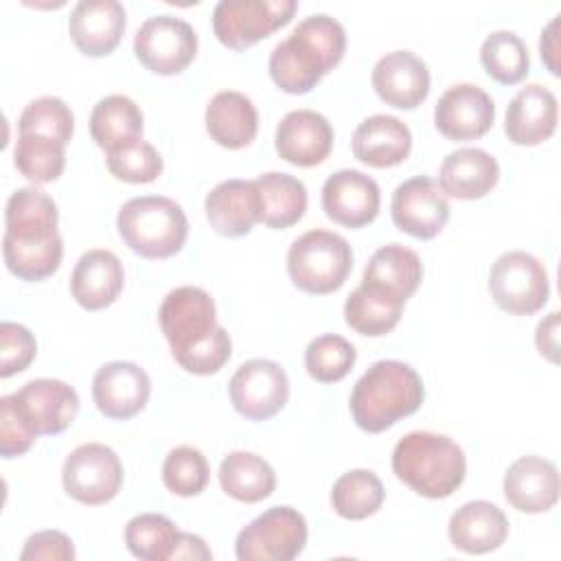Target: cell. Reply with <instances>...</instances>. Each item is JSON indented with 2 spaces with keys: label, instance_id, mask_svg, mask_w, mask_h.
<instances>
[{
  "label": "cell",
  "instance_id": "32",
  "mask_svg": "<svg viewBox=\"0 0 561 561\" xmlns=\"http://www.w3.org/2000/svg\"><path fill=\"white\" fill-rule=\"evenodd\" d=\"M219 484L232 500L254 504L270 497L276 489L272 465L254 451H230L219 462Z\"/></svg>",
  "mask_w": 561,
  "mask_h": 561
},
{
  "label": "cell",
  "instance_id": "15",
  "mask_svg": "<svg viewBox=\"0 0 561 561\" xmlns=\"http://www.w3.org/2000/svg\"><path fill=\"white\" fill-rule=\"evenodd\" d=\"M11 399L37 436L61 434L72 425L79 412L77 390L53 377L26 381L20 390L11 392Z\"/></svg>",
  "mask_w": 561,
  "mask_h": 561
},
{
  "label": "cell",
  "instance_id": "47",
  "mask_svg": "<svg viewBox=\"0 0 561 561\" xmlns=\"http://www.w3.org/2000/svg\"><path fill=\"white\" fill-rule=\"evenodd\" d=\"M557 28H559V15H554L546 28L541 31V37H539V55H541V61L548 66V70L559 77L561 70H559V35H557Z\"/></svg>",
  "mask_w": 561,
  "mask_h": 561
},
{
  "label": "cell",
  "instance_id": "9",
  "mask_svg": "<svg viewBox=\"0 0 561 561\" xmlns=\"http://www.w3.org/2000/svg\"><path fill=\"white\" fill-rule=\"evenodd\" d=\"M307 519L291 506H272L239 530V561H291L307 543Z\"/></svg>",
  "mask_w": 561,
  "mask_h": 561
},
{
  "label": "cell",
  "instance_id": "10",
  "mask_svg": "<svg viewBox=\"0 0 561 561\" xmlns=\"http://www.w3.org/2000/svg\"><path fill=\"white\" fill-rule=\"evenodd\" d=\"M296 9V0H219L213 9V31L224 46L245 50L285 26Z\"/></svg>",
  "mask_w": 561,
  "mask_h": 561
},
{
  "label": "cell",
  "instance_id": "36",
  "mask_svg": "<svg viewBox=\"0 0 561 561\" xmlns=\"http://www.w3.org/2000/svg\"><path fill=\"white\" fill-rule=\"evenodd\" d=\"M180 541L178 526L160 513L134 515L125 526V546L140 561H169Z\"/></svg>",
  "mask_w": 561,
  "mask_h": 561
},
{
  "label": "cell",
  "instance_id": "40",
  "mask_svg": "<svg viewBox=\"0 0 561 561\" xmlns=\"http://www.w3.org/2000/svg\"><path fill=\"white\" fill-rule=\"evenodd\" d=\"M18 129L20 134H39L68 145L75 134V114L59 96H37L22 110Z\"/></svg>",
  "mask_w": 561,
  "mask_h": 561
},
{
  "label": "cell",
  "instance_id": "38",
  "mask_svg": "<svg viewBox=\"0 0 561 561\" xmlns=\"http://www.w3.org/2000/svg\"><path fill=\"white\" fill-rule=\"evenodd\" d=\"M480 61L491 79L504 85L519 83L530 68V57L524 39L513 31H493L480 46Z\"/></svg>",
  "mask_w": 561,
  "mask_h": 561
},
{
  "label": "cell",
  "instance_id": "41",
  "mask_svg": "<svg viewBox=\"0 0 561 561\" xmlns=\"http://www.w3.org/2000/svg\"><path fill=\"white\" fill-rule=\"evenodd\" d=\"M208 476L210 469L206 456L191 445L173 447L162 462V482L180 497L199 495L208 484Z\"/></svg>",
  "mask_w": 561,
  "mask_h": 561
},
{
  "label": "cell",
  "instance_id": "8",
  "mask_svg": "<svg viewBox=\"0 0 561 561\" xmlns=\"http://www.w3.org/2000/svg\"><path fill=\"white\" fill-rule=\"evenodd\" d=\"M489 291L502 311L511 316H533L548 302V272L537 256L524 250H511L493 261Z\"/></svg>",
  "mask_w": 561,
  "mask_h": 561
},
{
  "label": "cell",
  "instance_id": "48",
  "mask_svg": "<svg viewBox=\"0 0 561 561\" xmlns=\"http://www.w3.org/2000/svg\"><path fill=\"white\" fill-rule=\"evenodd\" d=\"M173 559L208 561V559H213V552H210V548L206 546V541L199 535L180 533V541H178V548L173 552Z\"/></svg>",
  "mask_w": 561,
  "mask_h": 561
},
{
  "label": "cell",
  "instance_id": "45",
  "mask_svg": "<svg viewBox=\"0 0 561 561\" xmlns=\"http://www.w3.org/2000/svg\"><path fill=\"white\" fill-rule=\"evenodd\" d=\"M22 561H72L75 559V543L61 530H37L33 533L22 552Z\"/></svg>",
  "mask_w": 561,
  "mask_h": 561
},
{
  "label": "cell",
  "instance_id": "2",
  "mask_svg": "<svg viewBox=\"0 0 561 561\" xmlns=\"http://www.w3.org/2000/svg\"><path fill=\"white\" fill-rule=\"evenodd\" d=\"M173 359L193 375H213L230 359L232 342L217 322L213 296L195 285L171 289L158 309Z\"/></svg>",
  "mask_w": 561,
  "mask_h": 561
},
{
  "label": "cell",
  "instance_id": "22",
  "mask_svg": "<svg viewBox=\"0 0 561 561\" xmlns=\"http://www.w3.org/2000/svg\"><path fill=\"white\" fill-rule=\"evenodd\" d=\"M504 497L519 513H546L559 502V469L541 456H522L504 473Z\"/></svg>",
  "mask_w": 561,
  "mask_h": 561
},
{
  "label": "cell",
  "instance_id": "16",
  "mask_svg": "<svg viewBox=\"0 0 561 561\" xmlns=\"http://www.w3.org/2000/svg\"><path fill=\"white\" fill-rule=\"evenodd\" d=\"M379 184L357 169H340L322 184V210L340 226H368L379 215Z\"/></svg>",
  "mask_w": 561,
  "mask_h": 561
},
{
  "label": "cell",
  "instance_id": "6",
  "mask_svg": "<svg viewBox=\"0 0 561 561\" xmlns=\"http://www.w3.org/2000/svg\"><path fill=\"white\" fill-rule=\"evenodd\" d=\"M123 243L145 259L178 254L188 237V219L182 206L164 195H140L125 202L116 215Z\"/></svg>",
  "mask_w": 561,
  "mask_h": 561
},
{
  "label": "cell",
  "instance_id": "37",
  "mask_svg": "<svg viewBox=\"0 0 561 561\" xmlns=\"http://www.w3.org/2000/svg\"><path fill=\"white\" fill-rule=\"evenodd\" d=\"M13 164L33 184L55 182L66 169V142L39 134H18Z\"/></svg>",
  "mask_w": 561,
  "mask_h": 561
},
{
  "label": "cell",
  "instance_id": "42",
  "mask_svg": "<svg viewBox=\"0 0 561 561\" xmlns=\"http://www.w3.org/2000/svg\"><path fill=\"white\" fill-rule=\"evenodd\" d=\"M105 164L116 180H123L129 184L153 182L158 180L164 167L162 156L147 140H138L121 151L105 153Z\"/></svg>",
  "mask_w": 561,
  "mask_h": 561
},
{
  "label": "cell",
  "instance_id": "31",
  "mask_svg": "<svg viewBox=\"0 0 561 561\" xmlns=\"http://www.w3.org/2000/svg\"><path fill=\"white\" fill-rule=\"evenodd\" d=\"M403 305L405 300L397 294L362 280L344 302V320L353 331L379 337L399 324Z\"/></svg>",
  "mask_w": 561,
  "mask_h": 561
},
{
  "label": "cell",
  "instance_id": "23",
  "mask_svg": "<svg viewBox=\"0 0 561 561\" xmlns=\"http://www.w3.org/2000/svg\"><path fill=\"white\" fill-rule=\"evenodd\" d=\"M559 121V103L552 90L541 83L522 88L506 107L504 134L513 145L533 147L546 142Z\"/></svg>",
  "mask_w": 561,
  "mask_h": 561
},
{
  "label": "cell",
  "instance_id": "33",
  "mask_svg": "<svg viewBox=\"0 0 561 561\" xmlns=\"http://www.w3.org/2000/svg\"><path fill=\"white\" fill-rule=\"evenodd\" d=\"M254 182L261 199V224L283 230L302 219L307 210V188L298 178L283 171H270Z\"/></svg>",
  "mask_w": 561,
  "mask_h": 561
},
{
  "label": "cell",
  "instance_id": "34",
  "mask_svg": "<svg viewBox=\"0 0 561 561\" xmlns=\"http://www.w3.org/2000/svg\"><path fill=\"white\" fill-rule=\"evenodd\" d=\"M423 263L419 254L401 243H388L373 252L362 280L383 287L408 300L421 285Z\"/></svg>",
  "mask_w": 561,
  "mask_h": 561
},
{
  "label": "cell",
  "instance_id": "7",
  "mask_svg": "<svg viewBox=\"0 0 561 561\" xmlns=\"http://www.w3.org/2000/svg\"><path fill=\"white\" fill-rule=\"evenodd\" d=\"M353 270L348 241L331 230H307L287 250V274L307 294H331L344 285Z\"/></svg>",
  "mask_w": 561,
  "mask_h": 561
},
{
  "label": "cell",
  "instance_id": "25",
  "mask_svg": "<svg viewBox=\"0 0 561 561\" xmlns=\"http://www.w3.org/2000/svg\"><path fill=\"white\" fill-rule=\"evenodd\" d=\"M125 270L121 259L105 248L83 252L70 276V294L88 311L110 307L123 291Z\"/></svg>",
  "mask_w": 561,
  "mask_h": 561
},
{
  "label": "cell",
  "instance_id": "39",
  "mask_svg": "<svg viewBox=\"0 0 561 561\" xmlns=\"http://www.w3.org/2000/svg\"><path fill=\"white\" fill-rule=\"evenodd\" d=\"M355 346L337 333L318 335L305 348V368L309 377L320 383H335L344 379L355 366Z\"/></svg>",
  "mask_w": 561,
  "mask_h": 561
},
{
  "label": "cell",
  "instance_id": "24",
  "mask_svg": "<svg viewBox=\"0 0 561 561\" xmlns=\"http://www.w3.org/2000/svg\"><path fill=\"white\" fill-rule=\"evenodd\" d=\"M210 228L224 237H243L261 221V199L254 180H224L204 199Z\"/></svg>",
  "mask_w": 561,
  "mask_h": 561
},
{
  "label": "cell",
  "instance_id": "21",
  "mask_svg": "<svg viewBox=\"0 0 561 561\" xmlns=\"http://www.w3.org/2000/svg\"><path fill=\"white\" fill-rule=\"evenodd\" d=\"M127 26L125 7L118 0H81L68 18L72 44L88 57L110 55Z\"/></svg>",
  "mask_w": 561,
  "mask_h": 561
},
{
  "label": "cell",
  "instance_id": "3",
  "mask_svg": "<svg viewBox=\"0 0 561 561\" xmlns=\"http://www.w3.org/2000/svg\"><path fill=\"white\" fill-rule=\"evenodd\" d=\"M346 50L344 26L327 15L302 18L270 53V77L287 94H307L333 70Z\"/></svg>",
  "mask_w": 561,
  "mask_h": 561
},
{
  "label": "cell",
  "instance_id": "20",
  "mask_svg": "<svg viewBox=\"0 0 561 561\" xmlns=\"http://www.w3.org/2000/svg\"><path fill=\"white\" fill-rule=\"evenodd\" d=\"M370 83L386 105L414 110L430 94V70L412 50H392L377 59Z\"/></svg>",
  "mask_w": 561,
  "mask_h": 561
},
{
  "label": "cell",
  "instance_id": "5",
  "mask_svg": "<svg viewBox=\"0 0 561 561\" xmlns=\"http://www.w3.org/2000/svg\"><path fill=\"white\" fill-rule=\"evenodd\" d=\"M392 471L414 493L443 500L449 497L467 476L462 447L436 432H410L392 449Z\"/></svg>",
  "mask_w": 561,
  "mask_h": 561
},
{
  "label": "cell",
  "instance_id": "11",
  "mask_svg": "<svg viewBox=\"0 0 561 561\" xmlns=\"http://www.w3.org/2000/svg\"><path fill=\"white\" fill-rule=\"evenodd\" d=\"M61 484L64 491L81 504H107L121 491L123 462L112 447L103 443H83L66 456Z\"/></svg>",
  "mask_w": 561,
  "mask_h": 561
},
{
  "label": "cell",
  "instance_id": "19",
  "mask_svg": "<svg viewBox=\"0 0 561 561\" xmlns=\"http://www.w3.org/2000/svg\"><path fill=\"white\" fill-rule=\"evenodd\" d=\"M276 153L294 167H316L333 149V127L316 110H291L276 125Z\"/></svg>",
  "mask_w": 561,
  "mask_h": 561
},
{
  "label": "cell",
  "instance_id": "14",
  "mask_svg": "<svg viewBox=\"0 0 561 561\" xmlns=\"http://www.w3.org/2000/svg\"><path fill=\"white\" fill-rule=\"evenodd\" d=\"M390 215L399 230L427 241L445 228L449 219V199L434 178L414 175L394 188Z\"/></svg>",
  "mask_w": 561,
  "mask_h": 561
},
{
  "label": "cell",
  "instance_id": "27",
  "mask_svg": "<svg viewBox=\"0 0 561 561\" xmlns=\"http://www.w3.org/2000/svg\"><path fill=\"white\" fill-rule=\"evenodd\" d=\"M412 151L410 127L392 114H373L353 131V156L375 169L401 164Z\"/></svg>",
  "mask_w": 561,
  "mask_h": 561
},
{
  "label": "cell",
  "instance_id": "13",
  "mask_svg": "<svg viewBox=\"0 0 561 561\" xmlns=\"http://www.w3.org/2000/svg\"><path fill=\"white\" fill-rule=\"evenodd\" d=\"M232 408L250 421H267L278 414L289 399V379L274 359L243 362L228 383Z\"/></svg>",
  "mask_w": 561,
  "mask_h": 561
},
{
  "label": "cell",
  "instance_id": "26",
  "mask_svg": "<svg viewBox=\"0 0 561 561\" xmlns=\"http://www.w3.org/2000/svg\"><path fill=\"white\" fill-rule=\"evenodd\" d=\"M447 535L454 548L467 554H486L506 541L508 519L500 506L486 500H473L451 513Z\"/></svg>",
  "mask_w": 561,
  "mask_h": 561
},
{
  "label": "cell",
  "instance_id": "43",
  "mask_svg": "<svg viewBox=\"0 0 561 561\" xmlns=\"http://www.w3.org/2000/svg\"><path fill=\"white\" fill-rule=\"evenodd\" d=\"M37 342L35 335L18 322L4 320L0 324V377L7 379L28 368L35 359Z\"/></svg>",
  "mask_w": 561,
  "mask_h": 561
},
{
  "label": "cell",
  "instance_id": "12",
  "mask_svg": "<svg viewBox=\"0 0 561 561\" xmlns=\"http://www.w3.org/2000/svg\"><path fill=\"white\" fill-rule=\"evenodd\" d=\"M134 55L156 75H180L197 55V33L178 15H151L134 35Z\"/></svg>",
  "mask_w": 561,
  "mask_h": 561
},
{
  "label": "cell",
  "instance_id": "35",
  "mask_svg": "<svg viewBox=\"0 0 561 561\" xmlns=\"http://www.w3.org/2000/svg\"><path fill=\"white\" fill-rule=\"evenodd\" d=\"M386 491L379 476L370 469L342 473L331 489V506L342 519L359 522L375 515L383 504Z\"/></svg>",
  "mask_w": 561,
  "mask_h": 561
},
{
  "label": "cell",
  "instance_id": "44",
  "mask_svg": "<svg viewBox=\"0 0 561 561\" xmlns=\"http://www.w3.org/2000/svg\"><path fill=\"white\" fill-rule=\"evenodd\" d=\"M37 440V434L18 412L11 394L0 399V454L2 458H15L31 449Z\"/></svg>",
  "mask_w": 561,
  "mask_h": 561
},
{
  "label": "cell",
  "instance_id": "4",
  "mask_svg": "<svg viewBox=\"0 0 561 561\" xmlns=\"http://www.w3.org/2000/svg\"><path fill=\"white\" fill-rule=\"evenodd\" d=\"M423 399V379L410 364L399 359H379L355 381L348 408L359 430L379 434L403 416L414 414Z\"/></svg>",
  "mask_w": 561,
  "mask_h": 561
},
{
  "label": "cell",
  "instance_id": "46",
  "mask_svg": "<svg viewBox=\"0 0 561 561\" xmlns=\"http://www.w3.org/2000/svg\"><path fill=\"white\" fill-rule=\"evenodd\" d=\"M535 344L541 357L557 364L559 362V311H550L535 331Z\"/></svg>",
  "mask_w": 561,
  "mask_h": 561
},
{
  "label": "cell",
  "instance_id": "17",
  "mask_svg": "<svg viewBox=\"0 0 561 561\" xmlns=\"http://www.w3.org/2000/svg\"><path fill=\"white\" fill-rule=\"evenodd\" d=\"M493 121L495 103L476 83L449 85L434 107V125L449 140H476L493 127Z\"/></svg>",
  "mask_w": 561,
  "mask_h": 561
},
{
  "label": "cell",
  "instance_id": "28",
  "mask_svg": "<svg viewBox=\"0 0 561 561\" xmlns=\"http://www.w3.org/2000/svg\"><path fill=\"white\" fill-rule=\"evenodd\" d=\"M500 180L497 160L480 147H460L447 153L438 169V186L456 199H480Z\"/></svg>",
  "mask_w": 561,
  "mask_h": 561
},
{
  "label": "cell",
  "instance_id": "1",
  "mask_svg": "<svg viewBox=\"0 0 561 561\" xmlns=\"http://www.w3.org/2000/svg\"><path fill=\"white\" fill-rule=\"evenodd\" d=\"M55 199L39 186H22L4 206L2 256L11 274L22 280L53 276L64 259V241L57 230Z\"/></svg>",
  "mask_w": 561,
  "mask_h": 561
},
{
  "label": "cell",
  "instance_id": "29",
  "mask_svg": "<svg viewBox=\"0 0 561 561\" xmlns=\"http://www.w3.org/2000/svg\"><path fill=\"white\" fill-rule=\"evenodd\" d=\"M206 131L224 149L248 147L259 131V112L250 96L237 90L217 92L206 105Z\"/></svg>",
  "mask_w": 561,
  "mask_h": 561
},
{
  "label": "cell",
  "instance_id": "30",
  "mask_svg": "<svg viewBox=\"0 0 561 561\" xmlns=\"http://www.w3.org/2000/svg\"><path fill=\"white\" fill-rule=\"evenodd\" d=\"M145 116L138 103L125 94H107L99 99L90 112L92 140L105 151H121L142 140Z\"/></svg>",
  "mask_w": 561,
  "mask_h": 561
},
{
  "label": "cell",
  "instance_id": "18",
  "mask_svg": "<svg viewBox=\"0 0 561 561\" xmlns=\"http://www.w3.org/2000/svg\"><path fill=\"white\" fill-rule=\"evenodd\" d=\"M151 379L134 362H107L92 377V399L101 414L116 421L136 416L149 401Z\"/></svg>",
  "mask_w": 561,
  "mask_h": 561
}]
</instances>
